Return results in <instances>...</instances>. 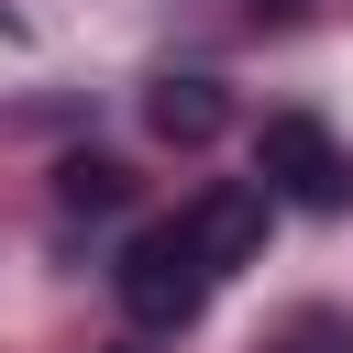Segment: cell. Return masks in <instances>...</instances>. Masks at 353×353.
Returning a JSON list of instances; mask_svg holds the SVG:
<instances>
[{"mask_svg": "<svg viewBox=\"0 0 353 353\" xmlns=\"http://www.w3.org/2000/svg\"><path fill=\"white\" fill-rule=\"evenodd\" d=\"M254 176H265V199H298V210H342V199H353V154H342L331 121H309V110H276V121L254 132Z\"/></svg>", "mask_w": 353, "mask_h": 353, "instance_id": "6da1fadb", "label": "cell"}, {"mask_svg": "<svg viewBox=\"0 0 353 353\" xmlns=\"http://www.w3.org/2000/svg\"><path fill=\"white\" fill-rule=\"evenodd\" d=\"M221 276L199 265V243L176 232V221H154V232H132V254H121V309L143 320V331H176V320H199V298H210Z\"/></svg>", "mask_w": 353, "mask_h": 353, "instance_id": "7a4b0ae2", "label": "cell"}, {"mask_svg": "<svg viewBox=\"0 0 353 353\" xmlns=\"http://www.w3.org/2000/svg\"><path fill=\"white\" fill-rule=\"evenodd\" d=\"M265 221H276V199H265V176H221V188H199V199L176 210V232L199 243V265H210V276H232V265H254V254H265Z\"/></svg>", "mask_w": 353, "mask_h": 353, "instance_id": "3957f363", "label": "cell"}, {"mask_svg": "<svg viewBox=\"0 0 353 353\" xmlns=\"http://www.w3.org/2000/svg\"><path fill=\"white\" fill-rule=\"evenodd\" d=\"M143 121H154L165 143H210V132H221V88H210V77H154V88H143Z\"/></svg>", "mask_w": 353, "mask_h": 353, "instance_id": "277c9868", "label": "cell"}, {"mask_svg": "<svg viewBox=\"0 0 353 353\" xmlns=\"http://www.w3.org/2000/svg\"><path fill=\"white\" fill-rule=\"evenodd\" d=\"M121 188H132L121 154H66V165H55V199H66V210H121Z\"/></svg>", "mask_w": 353, "mask_h": 353, "instance_id": "5b68a950", "label": "cell"}, {"mask_svg": "<svg viewBox=\"0 0 353 353\" xmlns=\"http://www.w3.org/2000/svg\"><path fill=\"white\" fill-rule=\"evenodd\" d=\"M298 342H342V320H331V309H309V320H298Z\"/></svg>", "mask_w": 353, "mask_h": 353, "instance_id": "8992f818", "label": "cell"}]
</instances>
